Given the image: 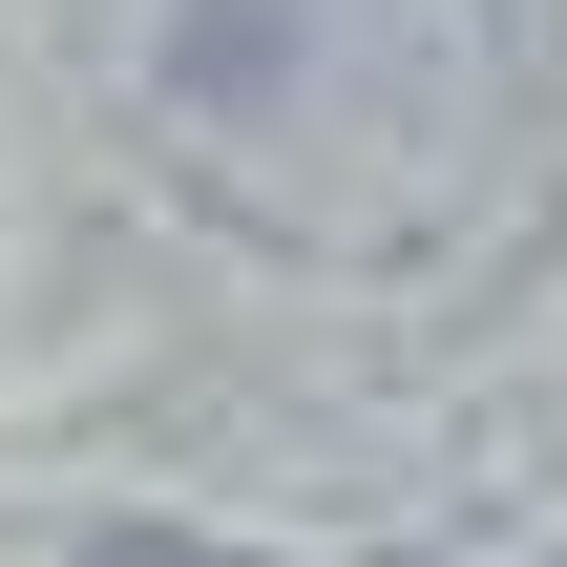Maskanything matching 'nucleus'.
Listing matches in <instances>:
<instances>
[{"mask_svg":"<svg viewBox=\"0 0 567 567\" xmlns=\"http://www.w3.org/2000/svg\"><path fill=\"white\" fill-rule=\"evenodd\" d=\"M84 567H252V547H189V526H105Z\"/></svg>","mask_w":567,"mask_h":567,"instance_id":"nucleus-1","label":"nucleus"}]
</instances>
